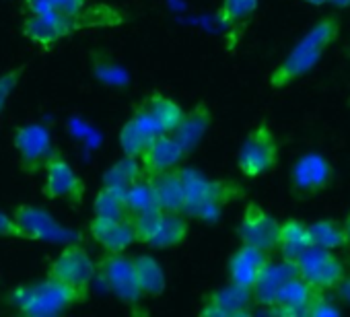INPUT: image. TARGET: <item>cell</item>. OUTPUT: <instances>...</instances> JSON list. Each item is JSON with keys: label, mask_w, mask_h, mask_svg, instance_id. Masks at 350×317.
<instances>
[{"label": "cell", "mask_w": 350, "mask_h": 317, "mask_svg": "<svg viewBox=\"0 0 350 317\" xmlns=\"http://www.w3.org/2000/svg\"><path fill=\"white\" fill-rule=\"evenodd\" d=\"M186 184V217L215 223L223 215L225 206L243 196L239 184L229 180H213L196 169L180 167Z\"/></svg>", "instance_id": "2"}, {"label": "cell", "mask_w": 350, "mask_h": 317, "mask_svg": "<svg viewBox=\"0 0 350 317\" xmlns=\"http://www.w3.org/2000/svg\"><path fill=\"white\" fill-rule=\"evenodd\" d=\"M329 5H334V7H338V9H346V7H350V0H327Z\"/></svg>", "instance_id": "37"}, {"label": "cell", "mask_w": 350, "mask_h": 317, "mask_svg": "<svg viewBox=\"0 0 350 317\" xmlns=\"http://www.w3.org/2000/svg\"><path fill=\"white\" fill-rule=\"evenodd\" d=\"M270 262V251L241 243V247L229 260V280L254 290L260 274Z\"/></svg>", "instance_id": "19"}, {"label": "cell", "mask_w": 350, "mask_h": 317, "mask_svg": "<svg viewBox=\"0 0 350 317\" xmlns=\"http://www.w3.org/2000/svg\"><path fill=\"white\" fill-rule=\"evenodd\" d=\"M29 15H79L87 9L89 0H25Z\"/></svg>", "instance_id": "30"}, {"label": "cell", "mask_w": 350, "mask_h": 317, "mask_svg": "<svg viewBox=\"0 0 350 317\" xmlns=\"http://www.w3.org/2000/svg\"><path fill=\"white\" fill-rule=\"evenodd\" d=\"M313 247L311 231L309 225L301 223L299 219H286L280 225V237H278V247L276 251L291 262H297L305 251Z\"/></svg>", "instance_id": "24"}, {"label": "cell", "mask_w": 350, "mask_h": 317, "mask_svg": "<svg viewBox=\"0 0 350 317\" xmlns=\"http://www.w3.org/2000/svg\"><path fill=\"white\" fill-rule=\"evenodd\" d=\"M13 219H15L21 239L60 243V241H68L75 237V233L70 229L62 227L48 210L31 206V204L19 206L15 210Z\"/></svg>", "instance_id": "10"}, {"label": "cell", "mask_w": 350, "mask_h": 317, "mask_svg": "<svg viewBox=\"0 0 350 317\" xmlns=\"http://www.w3.org/2000/svg\"><path fill=\"white\" fill-rule=\"evenodd\" d=\"M85 299L87 294L52 276L29 286H17L11 292L13 305L27 317H52L77 303H83Z\"/></svg>", "instance_id": "3"}, {"label": "cell", "mask_w": 350, "mask_h": 317, "mask_svg": "<svg viewBox=\"0 0 350 317\" xmlns=\"http://www.w3.org/2000/svg\"><path fill=\"white\" fill-rule=\"evenodd\" d=\"M19 79H21V68H17L13 72H7V74L0 77V113H3L5 103H7L9 95L13 93V89L17 87Z\"/></svg>", "instance_id": "33"}, {"label": "cell", "mask_w": 350, "mask_h": 317, "mask_svg": "<svg viewBox=\"0 0 350 317\" xmlns=\"http://www.w3.org/2000/svg\"><path fill=\"white\" fill-rule=\"evenodd\" d=\"M258 9V0H223L219 19L223 25H235Z\"/></svg>", "instance_id": "32"}, {"label": "cell", "mask_w": 350, "mask_h": 317, "mask_svg": "<svg viewBox=\"0 0 350 317\" xmlns=\"http://www.w3.org/2000/svg\"><path fill=\"white\" fill-rule=\"evenodd\" d=\"M297 268L299 276L321 292L336 290L338 284L346 278L344 262L332 249H323L317 245H313L297 260Z\"/></svg>", "instance_id": "7"}, {"label": "cell", "mask_w": 350, "mask_h": 317, "mask_svg": "<svg viewBox=\"0 0 350 317\" xmlns=\"http://www.w3.org/2000/svg\"><path fill=\"white\" fill-rule=\"evenodd\" d=\"M303 3H307V5H313V7H319V5H325L327 0H303Z\"/></svg>", "instance_id": "38"}, {"label": "cell", "mask_w": 350, "mask_h": 317, "mask_svg": "<svg viewBox=\"0 0 350 317\" xmlns=\"http://www.w3.org/2000/svg\"><path fill=\"white\" fill-rule=\"evenodd\" d=\"M136 229V241L150 247H173L180 245L190 231L184 212H167L161 208L132 217Z\"/></svg>", "instance_id": "4"}, {"label": "cell", "mask_w": 350, "mask_h": 317, "mask_svg": "<svg viewBox=\"0 0 350 317\" xmlns=\"http://www.w3.org/2000/svg\"><path fill=\"white\" fill-rule=\"evenodd\" d=\"M313 245L323 247V249H344L350 245V235L344 223L332 221V219H321L309 225Z\"/></svg>", "instance_id": "25"}, {"label": "cell", "mask_w": 350, "mask_h": 317, "mask_svg": "<svg viewBox=\"0 0 350 317\" xmlns=\"http://www.w3.org/2000/svg\"><path fill=\"white\" fill-rule=\"evenodd\" d=\"M134 266H136V276H138L142 294L144 297L163 294L167 280H165V272H163L161 264L150 256H138V258H134Z\"/></svg>", "instance_id": "26"}, {"label": "cell", "mask_w": 350, "mask_h": 317, "mask_svg": "<svg viewBox=\"0 0 350 317\" xmlns=\"http://www.w3.org/2000/svg\"><path fill=\"white\" fill-rule=\"evenodd\" d=\"M97 266L91 260L89 251L81 245H66L58 258L52 262L48 276L58 278L66 284H70L72 288L81 290L83 294H89L91 282L97 274Z\"/></svg>", "instance_id": "8"}, {"label": "cell", "mask_w": 350, "mask_h": 317, "mask_svg": "<svg viewBox=\"0 0 350 317\" xmlns=\"http://www.w3.org/2000/svg\"><path fill=\"white\" fill-rule=\"evenodd\" d=\"M344 225H346V229H348V235H350V212H348V217H346Z\"/></svg>", "instance_id": "39"}, {"label": "cell", "mask_w": 350, "mask_h": 317, "mask_svg": "<svg viewBox=\"0 0 350 317\" xmlns=\"http://www.w3.org/2000/svg\"><path fill=\"white\" fill-rule=\"evenodd\" d=\"M144 176L140 158L124 154V158L116 161L105 174H103V186L107 188H122L128 190L134 182H138Z\"/></svg>", "instance_id": "27"}, {"label": "cell", "mask_w": 350, "mask_h": 317, "mask_svg": "<svg viewBox=\"0 0 350 317\" xmlns=\"http://www.w3.org/2000/svg\"><path fill=\"white\" fill-rule=\"evenodd\" d=\"M299 274V268H297V262H291V260H284L282 262H270L264 272L260 274L256 286H254V299H256V305H262L264 309L272 307L280 288L293 278Z\"/></svg>", "instance_id": "21"}, {"label": "cell", "mask_w": 350, "mask_h": 317, "mask_svg": "<svg viewBox=\"0 0 350 317\" xmlns=\"http://www.w3.org/2000/svg\"><path fill=\"white\" fill-rule=\"evenodd\" d=\"M211 122H213L211 107H208L206 103H198L194 109L186 111L182 124L178 126V130L173 132V136L178 138V142H180V144L186 148V152L190 154V152L200 144V140L204 138V134L208 132Z\"/></svg>", "instance_id": "23"}, {"label": "cell", "mask_w": 350, "mask_h": 317, "mask_svg": "<svg viewBox=\"0 0 350 317\" xmlns=\"http://www.w3.org/2000/svg\"><path fill=\"white\" fill-rule=\"evenodd\" d=\"M334 178V169L329 161L319 152H307L291 169V184L295 194L313 196L329 186Z\"/></svg>", "instance_id": "15"}, {"label": "cell", "mask_w": 350, "mask_h": 317, "mask_svg": "<svg viewBox=\"0 0 350 317\" xmlns=\"http://www.w3.org/2000/svg\"><path fill=\"white\" fill-rule=\"evenodd\" d=\"M276 161H278V142L272 128L266 124L254 128L243 140L237 154L239 171L245 178H260L266 171L274 169Z\"/></svg>", "instance_id": "6"}, {"label": "cell", "mask_w": 350, "mask_h": 317, "mask_svg": "<svg viewBox=\"0 0 350 317\" xmlns=\"http://www.w3.org/2000/svg\"><path fill=\"white\" fill-rule=\"evenodd\" d=\"M157 204L167 212H184L186 215V184L182 169H171L152 178Z\"/></svg>", "instance_id": "22"}, {"label": "cell", "mask_w": 350, "mask_h": 317, "mask_svg": "<svg viewBox=\"0 0 350 317\" xmlns=\"http://www.w3.org/2000/svg\"><path fill=\"white\" fill-rule=\"evenodd\" d=\"M109 19H99L95 15L89 13H79V15H70V17H62V15H29L23 23V36L42 46V48H50L56 42L87 29V27H95V25H109Z\"/></svg>", "instance_id": "5"}, {"label": "cell", "mask_w": 350, "mask_h": 317, "mask_svg": "<svg viewBox=\"0 0 350 317\" xmlns=\"http://www.w3.org/2000/svg\"><path fill=\"white\" fill-rule=\"evenodd\" d=\"M336 292H338V297H340L342 301L350 303V278H344V280L338 284Z\"/></svg>", "instance_id": "36"}, {"label": "cell", "mask_w": 350, "mask_h": 317, "mask_svg": "<svg viewBox=\"0 0 350 317\" xmlns=\"http://www.w3.org/2000/svg\"><path fill=\"white\" fill-rule=\"evenodd\" d=\"M319 292L321 290H317L315 286H311L305 278L297 274L280 288L274 305L268 307L266 311H272L278 315H309V309L315 303Z\"/></svg>", "instance_id": "20"}, {"label": "cell", "mask_w": 350, "mask_h": 317, "mask_svg": "<svg viewBox=\"0 0 350 317\" xmlns=\"http://www.w3.org/2000/svg\"><path fill=\"white\" fill-rule=\"evenodd\" d=\"M91 237L109 253H124L136 241L132 217H93L89 225Z\"/></svg>", "instance_id": "16"}, {"label": "cell", "mask_w": 350, "mask_h": 317, "mask_svg": "<svg viewBox=\"0 0 350 317\" xmlns=\"http://www.w3.org/2000/svg\"><path fill=\"white\" fill-rule=\"evenodd\" d=\"M93 212L97 217H130L126 206V190L101 186L93 202Z\"/></svg>", "instance_id": "31"}, {"label": "cell", "mask_w": 350, "mask_h": 317, "mask_svg": "<svg viewBox=\"0 0 350 317\" xmlns=\"http://www.w3.org/2000/svg\"><path fill=\"white\" fill-rule=\"evenodd\" d=\"M309 315H311V317L340 315V309H338V307H334V305L325 299V294H323V292H319V294H317V299H315V303H313V305H311V309H309Z\"/></svg>", "instance_id": "34"}, {"label": "cell", "mask_w": 350, "mask_h": 317, "mask_svg": "<svg viewBox=\"0 0 350 317\" xmlns=\"http://www.w3.org/2000/svg\"><path fill=\"white\" fill-rule=\"evenodd\" d=\"M186 156H188V152L178 142V138L169 132H165L148 144V148L140 156V163H142L144 176L154 178V176L165 174V171L178 169Z\"/></svg>", "instance_id": "17"}, {"label": "cell", "mask_w": 350, "mask_h": 317, "mask_svg": "<svg viewBox=\"0 0 350 317\" xmlns=\"http://www.w3.org/2000/svg\"><path fill=\"white\" fill-rule=\"evenodd\" d=\"M15 148L19 152L21 167L27 174H38L40 169H44L50 156L56 152L50 130L40 124L21 126L15 132Z\"/></svg>", "instance_id": "12"}, {"label": "cell", "mask_w": 350, "mask_h": 317, "mask_svg": "<svg viewBox=\"0 0 350 317\" xmlns=\"http://www.w3.org/2000/svg\"><path fill=\"white\" fill-rule=\"evenodd\" d=\"M340 33V23L334 17L321 19L315 27H311L301 42L288 52V56L272 70L270 74V85L274 89H282L297 79L305 77L323 56L325 48L338 38Z\"/></svg>", "instance_id": "1"}, {"label": "cell", "mask_w": 350, "mask_h": 317, "mask_svg": "<svg viewBox=\"0 0 350 317\" xmlns=\"http://www.w3.org/2000/svg\"><path fill=\"white\" fill-rule=\"evenodd\" d=\"M126 206H128V215L130 217H136V215H142V212L159 208L154 186H152V178L142 176L138 182H134L126 190Z\"/></svg>", "instance_id": "29"}, {"label": "cell", "mask_w": 350, "mask_h": 317, "mask_svg": "<svg viewBox=\"0 0 350 317\" xmlns=\"http://www.w3.org/2000/svg\"><path fill=\"white\" fill-rule=\"evenodd\" d=\"M254 303H256V299H254L252 288H245V286L229 280L227 286L211 292L204 299V307L200 309V315H211V317L247 315L252 311Z\"/></svg>", "instance_id": "18"}, {"label": "cell", "mask_w": 350, "mask_h": 317, "mask_svg": "<svg viewBox=\"0 0 350 317\" xmlns=\"http://www.w3.org/2000/svg\"><path fill=\"white\" fill-rule=\"evenodd\" d=\"M46 171V184H44V196L50 200H66L70 204H81L85 198V184L75 174L70 163L60 154L54 152L50 161L44 167Z\"/></svg>", "instance_id": "13"}, {"label": "cell", "mask_w": 350, "mask_h": 317, "mask_svg": "<svg viewBox=\"0 0 350 317\" xmlns=\"http://www.w3.org/2000/svg\"><path fill=\"white\" fill-rule=\"evenodd\" d=\"M161 134H165L163 126L159 124V120L150 111L148 103L142 101L136 107V111L132 113V118L120 130V136H118L120 138V148H122L124 154L140 158L142 152L148 148V144Z\"/></svg>", "instance_id": "11"}, {"label": "cell", "mask_w": 350, "mask_h": 317, "mask_svg": "<svg viewBox=\"0 0 350 317\" xmlns=\"http://www.w3.org/2000/svg\"><path fill=\"white\" fill-rule=\"evenodd\" d=\"M146 103H148L150 111L154 113V118L159 120V124L163 126V130L169 134H173L175 130H178V126L182 124V120L186 115L184 107L178 101L163 95V93H152L146 99Z\"/></svg>", "instance_id": "28"}, {"label": "cell", "mask_w": 350, "mask_h": 317, "mask_svg": "<svg viewBox=\"0 0 350 317\" xmlns=\"http://www.w3.org/2000/svg\"><path fill=\"white\" fill-rule=\"evenodd\" d=\"M0 237H21L15 219H11L5 212H0Z\"/></svg>", "instance_id": "35"}, {"label": "cell", "mask_w": 350, "mask_h": 317, "mask_svg": "<svg viewBox=\"0 0 350 317\" xmlns=\"http://www.w3.org/2000/svg\"><path fill=\"white\" fill-rule=\"evenodd\" d=\"M99 272L103 282L107 284V288L122 301L128 305H136L140 303V299L144 297L138 284V276H136V266L134 260L124 256V253H105V258L99 262Z\"/></svg>", "instance_id": "9"}, {"label": "cell", "mask_w": 350, "mask_h": 317, "mask_svg": "<svg viewBox=\"0 0 350 317\" xmlns=\"http://www.w3.org/2000/svg\"><path fill=\"white\" fill-rule=\"evenodd\" d=\"M280 225L282 223H278L260 204L250 202L245 206L241 223H239V239H241V243L260 247L264 251H276L278 237H280Z\"/></svg>", "instance_id": "14"}]
</instances>
